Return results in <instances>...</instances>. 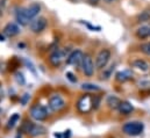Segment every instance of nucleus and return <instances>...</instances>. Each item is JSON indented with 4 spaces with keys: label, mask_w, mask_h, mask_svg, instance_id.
Returning a JSON list of instances; mask_svg holds the SVG:
<instances>
[{
    "label": "nucleus",
    "mask_w": 150,
    "mask_h": 138,
    "mask_svg": "<svg viewBox=\"0 0 150 138\" xmlns=\"http://www.w3.org/2000/svg\"><path fill=\"white\" fill-rule=\"evenodd\" d=\"M21 131H25L28 136H32V137H38V136H42L47 132V129L41 125V124H36V123H33L30 121H25V123L22 124V128H21Z\"/></svg>",
    "instance_id": "1"
},
{
    "label": "nucleus",
    "mask_w": 150,
    "mask_h": 138,
    "mask_svg": "<svg viewBox=\"0 0 150 138\" xmlns=\"http://www.w3.org/2000/svg\"><path fill=\"white\" fill-rule=\"evenodd\" d=\"M144 129V125L142 122L134 121V122H128L122 127V130L126 135L129 136H139Z\"/></svg>",
    "instance_id": "2"
},
{
    "label": "nucleus",
    "mask_w": 150,
    "mask_h": 138,
    "mask_svg": "<svg viewBox=\"0 0 150 138\" xmlns=\"http://www.w3.org/2000/svg\"><path fill=\"white\" fill-rule=\"evenodd\" d=\"M93 108V98L90 94H85L80 96V99L77 102V109L81 114H87Z\"/></svg>",
    "instance_id": "3"
},
{
    "label": "nucleus",
    "mask_w": 150,
    "mask_h": 138,
    "mask_svg": "<svg viewBox=\"0 0 150 138\" xmlns=\"http://www.w3.org/2000/svg\"><path fill=\"white\" fill-rule=\"evenodd\" d=\"M30 116L32 118H34L35 121H38V122L45 121L49 116L48 109L42 104H34L30 108Z\"/></svg>",
    "instance_id": "4"
},
{
    "label": "nucleus",
    "mask_w": 150,
    "mask_h": 138,
    "mask_svg": "<svg viewBox=\"0 0 150 138\" xmlns=\"http://www.w3.org/2000/svg\"><path fill=\"white\" fill-rule=\"evenodd\" d=\"M111 58V51L108 49H103L99 51V54L96 57V68L99 70H103L106 68Z\"/></svg>",
    "instance_id": "5"
},
{
    "label": "nucleus",
    "mask_w": 150,
    "mask_h": 138,
    "mask_svg": "<svg viewBox=\"0 0 150 138\" xmlns=\"http://www.w3.org/2000/svg\"><path fill=\"white\" fill-rule=\"evenodd\" d=\"M47 25H48L47 19L41 16V18H35L34 20L30 21V23H29V28H30V30H32L33 33L40 34V33H42V32L47 28Z\"/></svg>",
    "instance_id": "6"
},
{
    "label": "nucleus",
    "mask_w": 150,
    "mask_h": 138,
    "mask_svg": "<svg viewBox=\"0 0 150 138\" xmlns=\"http://www.w3.org/2000/svg\"><path fill=\"white\" fill-rule=\"evenodd\" d=\"M83 58H84V54L81 50L77 49V50H74L67 58V63L69 65H74L76 68H79L81 66V63H83Z\"/></svg>",
    "instance_id": "7"
},
{
    "label": "nucleus",
    "mask_w": 150,
    "mask_h": 138,
    "mask_svg": "<svg viewBox=\"0 0 150 138\" xmlns=\"http://www.w3.org/2000/svg\"><path fill=\"white\" fill-rule=\"evenodd\" d=\"M64 58H65V51L62 49H55L49 56V62L52 66L57 68L61 65V63L63 62Z\"/></svg>",
    "instance_id": "8"
},
{
    "label": "nucleus",
    "mask_w": 150,
    "mask_h": 138,
    "mask_svg": "<svg viewBox=\"0 0 150 138\" xmlns=\"http://www.w3.org/2000/svg\"><path fill=\"white\" fill-rule=\"evenodd\" d=\"M80 68L83 70L84 74L87 75V77H91L94 73V64H93L92 57L90 55H84L83 63H81V66Z\"/></svg>",
    "instance_id": "9"
},
{
    "label": "nucleus",
    "mask_w": 150,
    "mask_h": 138,
    "mask_svg": "<svg viewBox=\"0 0 150 138\" xmlns=\"http://www.w3.org/2000/svg\"><path fill=\"white\" fill-rule=\"evenodd\" d=\"M49 107L52 111H59L65 107V101L63 100V98L58 94H55L52 96H50L49 99Z\"/></svg>",
    "instance_id": "10"
},
{
    "label": "nucleus",
    "mask_w": 150,
    "mask_h": 138,
    "mask_svg": "<svg viewBox=\"0 0 150 138\" xmlns=\"http://www.w3.org/2000/svg\"><path fill=\"white\" fill-rule=\"evenodd\" d=\"M15 19H16V21L21 26H27L29 23V21H30L28 19L27 14H26V8L25 7H20V8L16 9V12H15Z\"/></svg>",
    "instance_id": "11"
},
{
    "label": "nucleus",
    "mask_w": 150,
    "mask_h": 138,
    "mask_svg": "<svg viewBox=\"0 0 150 138\" xmlns=\"http://www.w3.org/2000/svg\"><path fill=\"white\" fill-rule=\"evenodd\" d=\"M40 11H41V6H40V4H38V2H34V4L29 5L28 7H26V14H27V16H28V19L30 21L34 20L38 16Z\"/></svg>",
    "instance_id": "12"
},
{
    "label": "nucleus",
    "mask_w": 150,
    "mask_h": 138,
    "mask_svg": "<svg viewBox=\"0 0 150 138\" xmlns=\"http://www.w3.org/2000/svg\"><path fill=\"white\" fill-rule=\"evenodd\" d=\"M20 33V28L18 27V25L11 22V23H7L4 28V34L8 37H13V36H16V35Z\"/></svg>",
    "instance_id": "13"
},
{
    "label": "nucleus",
    "mask_w": 150,
    "mask_h": 138,
    "mask_svg": "<svg viewBox=\"0 0 150 138\" xmlns=\"http://www.w3.org/2000/svg\"><path fill=\"white\" fill-rule=\"evenodd\" d=\"M117 110L122 115H129L134 110V107H133V104H130V102H128V101H121Z\"/></svg>",
    "instance_id": "14"
},
{
    "label": "nucleus",
    "mask_w": 150,
    "mask_h": 138,
    "mask_svg": "<svg viewBox=\"0 0 150 138\" xmlns=\"http://www.w3.org/2000/svg\"><path fill=\"white\" fill-rule=\"evenodd\" d=\"M133 77V73L128 70H125V71H120L115 74V79L119 81V82H126L128 81L129 79H132Z\"/></svg>",
    "instance_id": "15"
},
{
    "label": "nucleus",
    "mask_w": 150,
    "mask_h": 138,
    "mask_svg": "<svg viewBox=\"0 0 150 138\" xmlns=\"http://www.w3.org/2000/svg\"><path fill=\"white\" fill-rule=\"evenodd\" d=\"M106 104H107V106L110 108H112V109H117L120 104H121V100L117 96H115V95H110V96H107Z\"/></svg>",
    "instance_id": "16"
},
{
    "label": "nucleus",
    "mask_w": 150,
    "mask_h": 138,
    "mask_svg": "<svg viewBox=\"0 0 150 138\" xmlns=\"http://www.w3.org/2000/svg\"><path fill=\"white\" fill-rule=\"evenodd\" d=\"M132 65H133L134 68H136L137 70H141V71H148V70H149L148 63H147L146 61H143V59H135V61L132 63Z\"/></svg>",
    "instance_id": "17"
},
{
    "label": "nucleus",
    "mask_w": 150,
    "mask_h": 138,
    "mask_svg": "<svg viewBox=\"0 0 150 138\" xmlns=\"http://www.w3.org/2000/svg\"><path fill=\"white\" fill-rule=\"evenodd\" d=\"M136 36L139 38H147L148 36H150V27H148V26H141L136 30Z\"/></svg>",
    "instance_id": "18"
},
{
    "label": "nucleus",
    "mask_w": 150,
    "mask_h": 138,
    "mask_svg": "<svg viewBox=\"0 0 150 138\" xmlns=\"http://www.w3.org/2000/svg\"><path fill=\"white\" fill-rule=\"evenodd\" d=\"M81 88L85 89V91H90V92H98L100 91V87L94 85V84H91V82H85L81 85Z\"/></svg>",
    "instance_id": "19"
},
{
    "label": "nucleus",
    "mask_w": 150,
    "mask_h": 138,
    "mask_svg": "<svg viewBox=\"0 0 150 138\" xmlns=\"http://www.w3.org/2000/svg\"><path fill=\"white\" fill-rule=\"evenodd\" d=\"M19 120H20V115H19V114H14V115H12L11 118L8 120V122H7V129H12V128H14Z\"/></svg>",
    "instance_id": "20"
},
{
    "label": "nucleus",
    "mask_w": 150,
    "mask_h": 138,
    "mask_svg": "<svg viewBox=\"0 0 150 138\" xmlns=\"http://www.w3.org/2000/svg\"><path fill=\"white\" fill-rule=\"evenodd\" d=\"M150 20V9H146L141 12V14L137 16V22H147Z\"/></svg>",
    "instance_id": "21"
},
{
    "label": "nucleus",
    "mask_w": 150,
    "mask_h": 138,
    "mask_svg": "<svg viewBox=\"0 0 150 138\" xmlns=\"http://www.w3.org/2000/svg\"><path fill=\"white\" fill-rule=\"evenodd\" d=\"M15 80H16V82L19 85H25V82H26L25 77H23V74L21 72H16L15 73Z\"/></svg>",
    "instance_id": "22"
},
{
    "label": "nucleus",
    "mask_w": 150,
    "mask_h": 138,
    "mask_svg": "<svg viewBox=\"0 0 150 138\" xmlns=\"http://www.w3.org/2000/svg\"><path fill=\"white\" fill-rule=\"evenodd\" d=\"M113 70H114V65H112V66H110L108 69H104V73H103V79H108L110 77H111V74H112Z\"/></svg>",
    "instance_id": "23"
},
{
    "label": "nucleus",
    "mask_w": 150,
    "mask_h": 138,
    "mask_svg": "<svg viewBox=\"0 0 150 138\" xmlns=\"http://www.w3.org/2000/svg\"><path fill=\"white\" fill-rule=\"evenodd\" d=\"M140 49H141V51H142L143 54L150 56V43H144V44H142Z\"/></svg>",
    "instance_id": "24"
},
{
    "label": "nucleus",
    "mask_w": 150,
    "mask_h": 138,
    "mask_svg": "<svg viewBox=\"0 0 150 138\" xmlns=\"http://www.w3.org/2000/svg\"><path fill=\"white\" fill-rule=\"evenodd\" d=\"M29 98H30V95L28 94V93H26V94H23V96L20 99V102L22 106H25V104H27V102L29 101Z\"/></svg>",
    "instance_id": "25"
},
{
    "label": "nucleus",
    "mask_w": 150,
    "mask_h": 138,
    "mask_svg": "<svg viewBox=\"0 0 150 138\" xmlns=\"http://www.w3.org/2000/svg\"><path fill=\"white\" fill-rule=\"evenodd\" d=\"M99 104H100V96H94L93 98V108L94 109H97L98 107H99Z\"/></svg>",
    "instance_id": "26"
},
{
    "label": "nucleus",
    "mask_w": 150,
    "mask_h": 138,
    "mask_svg": "<svg viewBox=\"0 0 150 138\" xmlns=\"http://www.w3.org/2000/svg\"><path fill=\"white\" fill-rule=\"evenodd\" d=\"M67 78H68L71 82H76V81H77V78L74 75V73H71V72H67Z\"/></svg>",
    "instance_id": "27"
},
{
    "label": "nucleus",
    "mask_w": 150,
    "mask_h": 138,
    "mask_svg": "<svg viewBox=\"0 0 150 138\" xmlns=\"http://www.w3.org/2000/svg\"><path fill=\"white\" fill-rule=\"evenodd\" d=\"M5 6H6V0H0V15L4 14Z\"/></svg>",
    "instance_id": "28"
},
{
    "label": "nucleus",
    "mask_w": 150,
    "mask_h": 138,
    "mask_svg": "<svg viewBox=\"0 0 150 138\" xmlns=\"http://www.w3.org/2000/svg\"><path fill=\"white\" fill-rule=\"evenodd\" d=\"M70 137H71V130H67L63 134V138H70Z\"/></svg>",
    "instance_id": "29"
},
{
    "label": "nucleus",
    "mask_w": 150,
    "mask_h": 138,
    "mask_svg": "<svg viewBox=\"0 0 150 138\" xmlns=\"http://www.w3.org/2000/svg\"><path fill=\"white\" fill-rule=\"evenodd\" d=\"M2 95H4V93H2V87H1V85H0V100L2 99Z\"/></svg>",
    "instance_id": "30"
},
{
    "label": "nucleus",
    "mask_w": 150,
    "mask_h": 138,
    "mask_svg": "<svg viewBox=\"0 0 150 138\" xmlns=\"http://www.w3.org/2000/svg\"><path fill=\"white\" fill-rule=\"evenodd\" d=\"M55 137H56V138H62L63 136H62L61 134H55Z\"/></svg>",
    "instance_id": "31"
},
{
    "label": "nucleus",
    "mask_w": 150,
    "mask_h": 138,
    "mask_svg": "<svg viewBox=\"0 0 150 138\" xmlns=\"http://www.w3.org/2000/svg\"><path fill=\"white\" fill-rule=\"evenodd\" d=\"M88 1H90L91 4H97V2L99 1V0H88Z\"/></svg>",
    "instance_id": "32"
},
{
    "label": "nucleus",
    "mask_w": 150,
    "mask_h": 138,
    "mask_svg": "<svg viewBox=\"0 0 150 138\" xmlns=\"http://www.w3.org/2000/svg\"><path fill=\"white\" fill-rule=\"evenodd\" d=\"M0 41H1V42H4V41H5V37H4L2 35H0Z\"/></svg>",
    "instance_id": "33"
},
{
    "label": "nucleus",
    "mask_w": 150,
    "mask_h": 138,
    "mask_svg": "<svg viewBox=\"0 0 150 138\" xmlns=\"http://www.w3.org/2000/svg\"><path fill=\"white\" fill-rule=\"evenodd\" d=\"M105 1H106V2H113L114 0H105Z\"/></svg>",
    "instance_id": "34"
},
{
    "label": "nucleus",
    "mask_w": 150,
    "mask_h": 138,
    "mask_svg": "<svg viewBox=\"0 0 150 138\" xmlns=\"http://www.w3.org/2000/svg\"><path fill=\"white\" fill-rule=\"evenodd\" d=\"M0 111H1V109H0Z\"/></svg>",
    "instance_id": "35"
}]
</instances>
